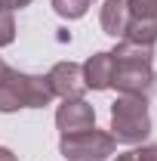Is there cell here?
Segmentation results:
<instances>
[{"instance_id":"6da1fadb","label":"cell","mask_w":157,"mask_h":161,"mask_svg":"<svg viewBox=\"0 0 157 161\" xmlns=\"http://www.w3.org/2000/svg\"><path fill=\"white\" fill-rule=\"evenodd\" d=\"M114 56V75H111V87L120 96H145L154 84V47L145 43H133V40H120L111 50Z\"/></svg>"},{"instance_id":"7a4b0ae2","label":"cell","mask_w":157,"mask_h":161,"mask_svg":"<svg viewBox=\"0 0 157 161\" xmlns=\"http://www.w3.org/2000/svg\"><path fill=\"white\" fill-rule=\"evenodd\" d=\"M56 99L53 87L43 75H25L19 68H6L0 78V112H19V108H43Z\"/></svg>"},{"instance_id":"3957f363","label":"cell","mask_w":157,"mask_h":161,"mask_svg":"<svg viewBox=\"0 0 157 161\" xmlns=\"http://www.w3.org/2000/svg\"><path fill=\"white\" fill-rule=\"evenodd\" d=\"M111 136L117 142H142L151 136L148 96H117L111 102Z\"/></svg>"},{"instance_id":"277c9868","label":"cell","mask_w":157,"mask_h":161,"mask_svg":"<svg viewBox=\"0 0 157 161\" xmlns=\"http://www.w3.org/2000/svg\"><path fill=\"white\" fill-rule=\"evenodd\" d=\"M117 140L108 130H77V133H62L59 140V152L68 161H105L114 155Z\"/></svg>"},{"instance_id":"5b68a950","label":"cell","mask_w":157,"mask_h":161,"mask_svg":"<svg viewBox=\"0 0 157 161\" xmlns=\"http://www.w3.org/2000/svg\"><path fill=\"white\" fill-rule=\"evenodd\" d=\"M46 80L53 87V96H59V99H83V93H86L83 68L77 62H56L49 68Z\"/></svg>"},{"instance_id":"8992f818","label":"cell","mask_w":157,"mask_h":161,"mask_svg":"<svg viewBox=\"0 0 157 161\" xmlns=\"http://www.w3.org/2000/svg\"><path fill=\"white\" fill-rule=\"evenodd\" d=\"M56 127L62 133L89 130V127H96V108L86 99H62L59 112H56Z\"/></svg>"},{"instance_id":"52a82bcc","label":"cell","mask_w":157,"mask_h":161,"mask_svg":"<svg viewBox=\"0 0 157 161\" xmlns=\"http://www.w3.org/2000/svg\"><path fill=\"white\" fill-rule=\"evenodd\" d=\"M86 90H111V75H114V56L111 53H93L89 59L80 65Z\"/></svg>"},{"instance_id":"ba28073f","label":"cell","mask_w":157,"mask_h":161,"mask_svg":"<svg viewBox=\"0 0 157 161\" xmlns=\"http://www.w3.org/2000/svg\"><path fill=\"white\" fill-rule=\"evenodd\" d=\"M99 22H102V31H105V34L123 37L126 22H129V6H126V0H102Z\"/></svg>"},{"instance_id":"9c48e42d","label":"cell","mask_w":157,"mask_h":161,"mask_svg":"<svg viewBox=\"0 0 157 161\" xmlns=\"http://www.w3.org/2000/svg\"><path fill=\"white\" fill-rule=\"evenodd\" d=\"M89 6H93V0H53V9H56V16H62V19H68V22L83 19Z\"/></svg>"},{"instance_id":"30bf717a","label":"cell","mask_w":157,"mask_h":161,"mask_svg":"<svg viewBox=\"0 0 157 161\" xmlns=\"http://www.w3.org/2000/svg\"><path fill=\"white\" fill-rule=\"evenodd\" d=\"M129 19H157V0H126Z\"/></svg>"},{"instance_id":"8fae6325","label":"cell","mask_w":157,"mask_h":161,"mask_svg":"<svg viewBox=\"0 0 157 161\" xmlns=\"http://www.w3.org/2000/svg\"><path fill=\"white\" fill-rule=\"evenodd\" d=\"M16 40V22H13V13L0 6V47H9Z\"/></svg>"},{"instance_id":"7c38bea8","label":"cell","mask_w":157,"mask_h":161,"mask_svg":"<svg viewBox=\"0 0 157 161\" xmlns=\"http://www.w3.org/2000/svg\"><path fill=\"white\" fill-rule=\"evenodd\" d=\"M133 161H157V142L142 146V149H133Z\"/></svg>"},{"instance_id":"4fadbf2b","label":"cell","mask_w":157,"mask_h":161,"mask_svg":"<svg viewBox=\"0 0 157 161\" xmlns=\"http://www.w3.org/2000/svg\"><path fill=\"white\" fill-rule=\"evenodd\" d=\"M31 0H0V6L3 9H9V13H16V9H25Z\"/></svg>"},{"instance_id":"5bb4252c","label":"cell","mask_w":157,"mask_h":161,"mask_svg":"<svg viewBox=\"0 0 157 161\" xmlns=\"http://www.w3.org/2000/svg\"><path fill=\"white\" fill-rule=\"evenodd\" d=\"M0 161H19V158H16V155L6 149V146H0Z\"/></svg>"},{"instance_id":"9a60e30c","label":"cell","mask_w":157,"mask_h":161,"mask_svg":"<svg viewBox=\"0 0 157 161\" xmlns=\"http://www.w3.org/2000/svg\"><path fill=\"white\" fill-rule=\"evenodd\" d=\"M114 161H133V152H123V155H117Z\"/></svg>"},{"instance_id":"2e32d148","label":"cell","mask_w":157,"mask_h":161,"mask_svg":"<svg viewBox=\"0 0 157 161\" xmlns=\"http://www.w3.org/2000/svg\"><path fill=\"white\" fill-rule=\"evenodd\" d=\"M6 68H9V65H6V62L0 59V78H3V71H6Z\"/></svg>"}]
</instances>
